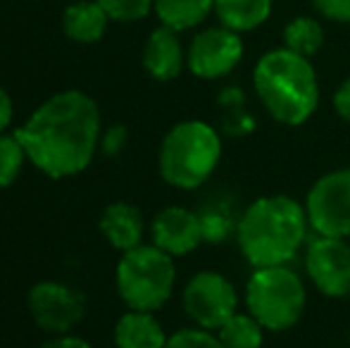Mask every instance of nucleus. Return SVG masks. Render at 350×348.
I'll return each mask as SVG.
<instances>
[{
  "label": "nucleus",
  "instance_id": "f257e3e1",
  "mask_svg": "<svg viewBox=\"0 0 350 348\" xmlns=\"http://www.w3.org/2000/svg\"><path fill=\"white\" fill-rule=\"evenodd\" d=\"M14 136L43 174L65 179L91 165L100 146V110L83 91L55 93L14 129Z\"/></svg>",
  "mask_w": 350,
  "mask_h": 348
},
{
  "label": "nucleus",
  "instance_id": "f03ea898",
  "mask_svg": "<svg viewBox=\"0 0 350 348\" xmlns=\"http://www.w3.org/2000/svg\"><path fill=\"white\" fill-rule=\"evenodd\" d=\"M308 213L288 196H265L239 219V246L253 267L286 265L308 237Z\"/></svg>",
  "mask_w": 350,
  "mask_h": 348
},
{
  "label": "nucleus",
  "instance_id": "7ed1b4c3",
  "mask_svg": "<svg viewBox=\"0 0 350 348\" xmlns=\"http://www.w3.org/2000/svg\"><path fill=\"white\" fill-rule=\"evenodd\" d=\"M253 84L262 105L281 124L298 126L317 110V75L308 57L288 48H277L260 57Z\"/></svg>",
  "mask_w": 350,
  "mask_h": 348
},
{
  "label": "nucleus",
  "instance_id": "20e7f679",
  "mask_svg": "<svg viewBox=\"0 0 350 348\" xmlns=\"http://www.w3.org/2000/svg\"><path fill=\"white\" fill-rule=\"evenodd\" d=\"M221 155V141L200 120L179 122L167 131L160 146V174L176 189H198L210 179Z\"/></svg>",
  "mask_w": 350,
  "mask_h": 348
},
{
  "label": "nucleus",
  "instance_id": "39448f33",
  "mask_svg": "<svg viewBox=\"0 0 350 348\" xmlns=\"http://www.w3.org/2000/svg\"><path fill=\"white\" fill-rule=\"evenodd\" d=\"M176 269L170 253L152 246H136L117 263V291L129 310L152 312L170 301Z\"/></svg>",
  "mask_w": 350,
  "mask_h": 348
},
{
  "label": "nucleus",
  "instance_id": "423d86ee",
  "mask_svg": "<svg viewBox=\"0 0 350 348\" xmlns=\"http://www.w3.org/2000/svg\"><path fill=\"white\" fill-rule=\"evenodd\" d=\"M245 306L265 330L284 332L303 315L305 286L286 265L255 267L245 284Z\"/></svg>",
  "mask_w": 350,
  "mask_h": 348
},
{
  "label": "nucleus",
  "instance_id": "0eeeda50",
  "mask_svg": "<svg viewBox=\"0 0 350 348\" xmlns=\"http://www.w3.org/2000/svg\"><path fill=\"white\" fill-rule=\"evenodd\" d=\"M308 222L319 237H350V170L324 174L305 200Z\"/></svg>",
  "mask_w": 350,
  "mask_h": 348
},
{
  "label": "nucleus",
  "instance_id": "6e6552de",
  "mask_svg": "<svg viewBox=\"0 0 350 348\" xmlns=\"http://www.w3.org/2000/svg\"><path fill=\"white\" fill-rule=\"evenodd\" d=\"M234 284L217 272H198L184 289V310L200 330H219L236 315Z\"/></svg>",
  "mask_w": 350,
  "mask_h": 348
},
{
  "label": "nucleus",
  "instance_id": "1a4fd4ad",
  "mask_svg": "<svg viewBox=\"0 0 350 348\" xmlns=\"http://www.w3.org/2000/svg\"><path fill=\"white\" fill-rule=\"evenodd\" d=\"M243 57V41L229 27H210L196 34L186 53V65L198 79H219L234 72Z\"/></svg>",
  "mask_w": 350,
  "mask_h": 348
},
{
  "label": "nucleus",
  "instance_id": "9d476101",
  "mask_svg": "<svg viewBox=\"0 0 350 348\" xmlns=\"http://www.w3.org/2000/svg\"><path fill=\"white\" fill-rule=\"evenodd\" d=\"M29 310L36 325L51 334H67L86 310V296L60 282H38L29 291Z\"/></svg>",
  "mask_w": 350,
  "mask_h": 348
},
{
  "label": "nucleus",
  "instance_id": "9b49d317",
  "mask_svg": "<svg viewBox=\"0 0 350 348\" xmlns=\"http://www.w3.org/2000/svg\"><path fill=\"white\" fill-rule=\"evenodd\" d=\"M305 267L324 296L338 298L350 291V243L343 239H312L305 253Z\"/></svg>",
  "mask_w": 350,
  "mask_h": 348
},
{
  "label": "nucleus",
  "instance_id": "f8f14e48",
  "mask_svg": "<svg viewBox=\"0 0 350 348\" xmlns=\"http://www.w3.org/2000/svg\"><path fill=\"white\" fill-rule=\"evenodd\" d=\"M150 234L152 243L165 253H170L172 258L186 256V253L196 251L200 241H205L200 215L179 208V205L160 210L150 224Z\"/></svg>",
  "mask_w": 350,
  "mask_h": 348
},
{
  "label": "nucleus",
  "instance_id": "ddd939ff",
  "mask_svg": "<svg viewBox=\"0 0 350 348\" xmlns=\"http://www.w3.org/2000/svg\"><path fill=\"white\" fill-rule=\"evenodd\" d=\"M179 31L170 27H160L148 36L143 48V67L157 81H172L184 70V48L176 36Z\"/></svg>",
  "mask_w": 350,
  "mask_h": 348
},
{
  "label": "nucleus",
  "instance_id": "4468645a",
  "mask_svg": "<svg viewBox=\"0 0 350 348\" xmlns=\"http://www.w3.org/2000/svg\"><path fill=\"white\" fill-rule=\"evenodd\" d=\"M100 232H103V237L107 239V243L122 253L141 246L143 232H146L141 210L129 203H122V200L110 203L103 210Z\"/></svg>",
  "mask_w": 350,
  "mask_h": 348
},
{
  "label": "nucleus",
  "instance_id": "2eb2a0df",
  "mask_svg": "<svg viewBox=\"0 0 350 348\" xmlns=\"http://www.w3.org/2000/svg\"><path fill=\"white\" fill-rule=\"evenodd\" d=\"M107 12L100 8L98 0H79V3L67 5L62 14V29L67 38L77 43H96L105 36L107 29Z\"/></svg>",
  "mask_w": 350,
  "mask_h": 348
},
{
  "label": "nucleus",
  "instance_id": "dca6fc26",
  "mask_svg": "<svg viewBox=\"0 0 350 348\" xmlns=\"http://www.w3.org/2000/svg\"><path fill=\"white\" fill-rule=\"evenodd\" d=\"M167 339L162 325L152 317V312L131 310L120 317L115 327L117 348H165Z\"/></svg>",
  "mask_w": 350,
  "mask_h": 348
},
{
  "label": "nucleus",
  "instance_id": "f3484780",
  "mask_svg": "<svg viewBox=\"0 0 350 348\" xmlns=\"http://www.w3.org/2000/svg\"><path fill=\"white\" fill-rule=\"evenodd\" d=\"M274 0H215V14L221 27L234 31H250L267 22Z\"/></svg>",
  "mask_w": 350,
  "mask_h": 348
},
{
  "label": "nucleus",
  "instance_id": "a211bd4d",
  "mask_svg": "<svg viewBox=\"0 0 350 348\" xmlns=\"http://www.w3.org/2000/svg\"><path fill=\"white\" fill-rule=\"evenodd\" d=\"M215 10V0H155V14L160 17L162 27L174 31H186L208 19Z\"/></svg>",
  "mask_w": 350,
  "mask_h": 348
},
{
  "label": "nucleus",
  "instance_id": "6ab92c4d",
  "mask_svg": "<svg viewBox=\"0 0 350 348\" xmlns=\"http://www.w3.org/2000/svg\"><path fill=\"white\" fill-rule=\"evenodd\" d=\"M221 107V129L229 136H248L255 131V117L248 115L245 110V93L243 88L239 86H226L219 91V98H217Z\"/></svg>",
  "mask_w": 350,
  "mask_h": 348
},
{
  "label": "nucleus",
  "instance_id": "aec40b11",
  "mask_svg": "<svg viewBox=\"0 0 350 348\" xmlns=\"http://www.w3.org/2000/svg\"><path fill=\"white\" fill-rule=\"evenodd\" d=\"M324 43V29L312 17H295L284 27V48L303 57H312Z\"/></svg>",
  "mask_w": 350,
  "mask_h": 348
},
{
  "label": "nucleus",
  "instance_id": "412c9836",
  "mask_svg": "<svg viewBox=\"0 0 350 348\" xmlns=\"http://www.w3.org/2000/svg\"><path fill=\"white\" fill-rule=\"evenodd\" d=\"M262 330L265 327L253 315H231L219 327V341L226 348H260L262 346Z\"/></svg>",
  "mask_w": 350,
  "mask_h": 348
},
{
  "label": "nucleus",
  "instance_id": "4be33fe9",
  "mask_svg": "<svg viewBox=\"0 0 350 348\" xmlns=\"http://www.w3.org/2000/svg\"><path fill=\"white\" fill-rule=\"evenodd\" d=\"M24 160H29L27 150L19 144L17 136L0 134V189L14 184V179L24 168Z\"/></svg>",
  "mask_w": 350,
  "mask_h": 348
},
{
  "label": "nucleus",
  "instance_id": "5701e85b",
  "mask_svg": "<svg viewBox=\"0 0 350 348\" xmlns=\"http://www.w3.org/2000/svg\"><path fill=\"white\" fill-rule=\"evenodd\" d=\"M112 22H141L155 10V0H98Z\"/></svg>",
  "mask_w": 350,
  "mask_h": 348
},
{
  "label": "nucleus",
  "instance_id": "b1692460",
  "mask_svg": "<svg viewBox=\"0 0 350 348\" xmlns=\"http://www.w3.org/2000/svg\"><path fill=\"white\" fill-rule=\"evenodd\" d=\"M165 348H226L210 330H179L167 339Z\"/></svg>",
  "mask_w": 350,
  "mask_h": 348
},
{
  "label": "nucleus",
  "instance_id": "393cba45",
  "mask_svg": "<svg viewBox=\"0 0 350 348\" xmlns=\"http://www.w3.org/2000/svg\"><path fill=\"white\" fill-rule=\"evenodd\" d=\"M200 222H203V239L205 241H224L229 237L231 227V215L224 210H208L205 215H200Z\"/></svg>",
  "mask_w": 350,
  "mask_h": 348
},
{
  "label": "nucleus",
  "instance_id": "a878e982",
  "mask_svg": "<svg viewBox=\"0 0 350 348\" xmlns=\"http://www.w3.org/2000/svg\"><path fill=\"white\" fill-rule=\"evenodd\" d=\"M312 5L322 17L338 24H350V0H312Z\"/></svg>",
  "mask_w": 350,
  "mask_h": 348
},
{
  "label": "nucleus",
  "instance_id": "bb28decb",
  "mask_svg": "<svg viewBox=\"0 0 350 348\" xmlns=\"http://www.w3.org/2000/svg\"><path fill=\"white\" fill-rule=\"evenodd\" d=\"M126 139H129V131H126V126L115 124V126H110L105 134H100V146H98V148L103 150V155H110V158H115V155H120L122 150H124Z\"/></svg>",
  "mask_w": 350,
  "mask_h": 348
},
{
  "label": "nucleus",
  "instance_id": "cd10ccee",
  "mask_svg": "<svg viewBox=\"0 0 350 348\" xmlns=\"http://www.w3.org/2000/svg\"><path fill=\"white\" fill-rule=\"evenodd\" d=\"M334 107H336L341 120L350 122V77L338 86V91L334 93Z\"/></svg>",
  "mask_w": 350,
  "mask_h": 348
},
{
  "label": "nucleus",
  "instance_id": "c85d7f7f",
  "mask_svg": "<svg viewBox=\"0 0 350 348\" xmlns=\"http://www.w3.org/2000/svg\"><path fill=\"white\" fill-rule=\"evenodd\" d=\"M41 348H93L86 339L81 336H70V334H55L51 341H46Z\"/></svg>",
  "mask_w": 350,
  "mask_h": 348
},
{
  "label": "nucleus",
  "instance_id": "c756f323",
  "mask_svg": "<svg viewBox=\"0 0 350 348\" xmlns=\"http://www.w3.org/2000/svg\"><path fill=\"white\" fill-rule=\"evenodd\" d=\"M10 122H12V98H10V93L0 86V134L8 129Z\"/></svg>",
  "mask_w": 350,
  "mask_h": 348
}]
</instances>
